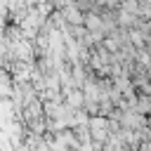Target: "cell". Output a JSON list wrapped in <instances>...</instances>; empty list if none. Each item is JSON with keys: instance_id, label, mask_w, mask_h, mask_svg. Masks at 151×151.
Wrapping results in <instances>:
<instances>
[{"instance_id": "cell-1", "label": "cell", "mask_w": 151, "mask_h": 151, "mask_svg": "<svg viewBox=\"0 0 151 151\" xmlns=\"http://www.w3.org/2000/svg\"><path fill=\"white\" fill-rule=\"evenodd\" d=\"M59 14H61V19H66L68 24H78V26L83 24V12H80L76 5H66Z\"/></svg>"}, {"instance_id": "cell-2", "label": "cell", "mask_w": 151, "mask_h": 151, "mask_svg": "<svg viewBox=\"0 0 151 151\" xmlns=\"http://www.w3.org/2000/svg\"><path fill=\"white\" fill-rule=\"evenodd\" d=\"M68 101H71V104H78V106H80V104H83V92H71Z\"/></svg>"}, {"instance_id": "cell-3", "label": "cell", "mask_w": 151, "mask_h": 151, "mask_svg": "<svg viewBox=\"0 0 151 151\" xmlns=\"http://www.w3.org/2000/svg\"><path fill=\"white\" fill-rule=\"evenodd\" d=\"M120 0H94V5H104V7H116Z\"/></svg>"}]
</instances>
